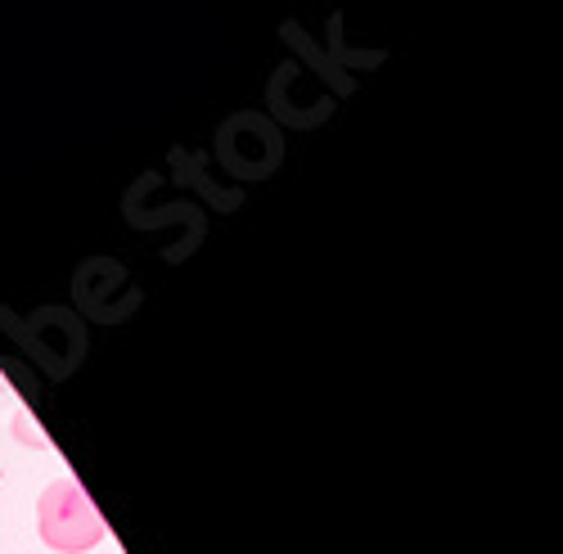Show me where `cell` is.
Masks as SVG:
<instances>
[{
  "label": "cell",
  "instance_id": "obj_1",
  "mask_svg": "<svg viewBox=\"0 0 563 554\" xmlns=\"http://www.w3.org/2000/svg\"><path fill=\"white\" fill-rule=\"evenodd\" d=\"M36 532L55 554H86L104 541V519L77 478H55L36 500Z\"/></svg>",
  "mask_w": 563,
  "mask_h": 554
},
{
  "label": "cell",
  "instance_id": "obj_2",
  "mask_svg": "<svg viewBox=\"0 0 563 554\" xmlns=\"http://www.w3.org/2000/svg\"><path fill=\"white\" fill-rule=\"evenodd\" d=\"M14 437H19L23 446H32V451H45V446H51V437H45V433L32 424V414H27V410L14 414Z\"/></svg>",
  "mask_w": 563,
  "mask_h": 554
},
{
  "label": "cell",
  "instance_id": "obj_3",
  "mask_svg": "<svg viewBox=\"0 0 563 554\" xmlns=\"http://www.w3.org/2000/svg\"><path fill=\"white\" fill-rule=\"evenodd\" d=\"M5 392H10V384H5V379H0V397H5Z\"/></svg>",
  "mask_w": 563,
  "mask_h": 554
}]
</instances>
